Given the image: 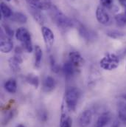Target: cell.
<instances>
[{
  "instance_id": "obj_1",
  "label": "cell",
  "mask_w": 126,
  "mask_h": 127,
  "mask_svg": "<svg viewBox=\"0 0 126 127\" xmlns=\"http://www.w3.org/2000/svg\"><path fill=\"white\" fill-rule=\"evenodd\" d=\"M50 10L51 19L59 28L66 30L71 28L74 26V22L69 17H68L62 13L61 10H59L56 6L52 5Z\"/></svg>"
},
{
  "instance_id": "obj_2",
  "label": "cell",
  "mask_w": 126,
  "mask_h": 127,
  "mask_svg": "<svg viewBox=\"0 0 126 127\" xmlns=\"http://www.w3.org/2000/svg\"><path fill=\"white\" fill-rule=\"evenodd\" d=\"M16 38L19 41L23 47V48L27 52L32 53L33 50L32 43L31 35L30 32L28 31L25 28H19L16 30L15 33Z\"/></svg>"
},
{
  "instance_id": "obj_3",
  "label": "cell",
  "mask_w": 126,
  "mask_h": 127,
  "mask_svg": "<svg viewBox=\"0 0 126 127\" xmlns=\"http://www.w3.org/2000/svg\"><path fill=\"white\" fill-rule=\"evenodd\" d=\"M80 97V91L75 87L68 88L65 94V102L66 107L70 111H75Z\"/></svg>"
},
{
  "instance_id": "obj_4",
  "label": "cell",
  "mask_w": 126,
  "mask_h": 127,
  "mask_svg": "<svg viewBox=\"0 0 126 127\" xmlns=\"http://www.w3.org/2000/svg\"><path fill=\"white\" fill-rule=\"evenodd\" d=\"M120 64V60L117 56L112 53L105 55L100 62V66L105 70H113L118 67Z\"/></svg>"
},
{
  "instance_id": "obj_5",
  "label": "cell",
  "mask_w": 126,
  "mask_h": 127,
  "mask_svg": "<svg viewBox=\"0 0 126 127\" xmlns=\"http://www.w3.org/2000/svg\"><path fill=\"white\" fill-rule=\"evenodd\" d=\"M41 33H42L43 38H44V43L46 44L47 49L48 51H50L54 44V41H55L54 33L51 31V29H50L49 28L45 27V26H42Z\"/></svg>"
},
{
  "instance_id": "obj_6",
  "label": "cell",
  "mask_w": 126,
  "mask_h": 127,
  "mask_svg": "<svg viewBox=\"0 0 126 127\" xmlns=\"http://www.w3.org/2000/svg\"><path fill=\"white\" fill-rule=\"evenodd\" d=\"M13 48V43L10 37L6 35L3 31H1L0 40V50L3 53H9Z\"/></svg>"
},
{
  "instance_id": "obj_7",
  "label": "cell",
  "mask_w": 126,
  "mask_h": 127,
  "mask_svg": "<svg viewBox=\"0 0 126 127\" xmlns=\"http://www.w3.org/2000/svg\"><path fill=\"white\" fill-rule=\"evenodd\" d=\"M26 1L30 7L40 10H48L52 6L51 0H26Z\"/></svg>"
},
{
  "instance_id": "obj_8",
  "label": "cell",
  "mask_w": 126,
  "mask_h": 127,
  "mask_svg": "<svg viewBox=\"0 0 126 127\" xmlns=\"http://www.w3.org/2000/svg\"><path fill=\"white\" fill-rule=\"evenodd\" d=\"M92 121V112L89 109L84 110L79 115L77 124L79 127H87Z\"/></svg>"
},
{
  "instance_id": "obj_9",
  "label": "cell",
  "mask_w": 126,
  "mask_h": 127,
  "mask_svg": "<svg viewBox=\"0 0 126 127\" xmlns=\"http://www.w3.org/2000/svg\"><path fill=\"white\" fill-rule=\"evenodd\" d=\"M96 18L99 23L104 25L108 24L110 22V17H109L108 13L106 12L105 9L103 7H102L101 5L97 7V8Z\"/></svg>"
},
{
  "instance_id": "obj_10",
  "label": "cell",
  "mask_w": 126,
  "mask_h": 127,
  "mask_svg": "<svg viewBox=\"0 0 126 127\" xmlns=\"http://www.w3.org/2000/svg\"><path fill=\"white\" fill-rule=\"evenodd\" d=\"M69 61L77 69L84 64V60L82 56L77 51L70 52L69 54Z\"/></svg>"
},
{
  "instance_id": "obj_11",
  "label": "cell",
  "mask_w": 126,
  "mask_h": 127,
  "mask_svg": "<svg viewBox=\"0 0 126 127\" xmlns=\"http://www.w3.org/2000/svg\"><path fill=\"white\" fill-rule=\"evenodd\" d=\"M117 112L120 120L126 124V100L122 97L118 102Z\"/></svg>"
},
{
  "instance_id": "obj_12",
  "label": "cell",
  "mask_w": 126,
  "mask_h": 127,
  "mask_svg": "<svg viewBox=\"0 0 126 127\" xmlns=\"http://www.w3.org/2000/svg\"><path fill=\"white\" fill-rule=\"evenodd\" d=\"M22 62L23 60L21 57V55L19 54H16L13 57H11L8 60L9 66L13 72H18L20 70V65Z\"/></svg>"
},
{
  "instance_id": "obj_13",
  "label": "cell",
  "mask_w": 126,
  "mask_h": 127,
  "mask_svg": "<svg viewBox=\"0 0 126 127\" xmlns=\"http://www.w3.org/2000/svg\"><path fill=\"white\" fill-rule=\"evenodd\" d=\"M56 85V82L55 80L54 79V78H52V76H47L43 82V91L44 93H50L52 90H54L55 87Z\"/></svg>"
},
{
  "instance_id": "obj_14",
  "label": "cell",
  "mask_w": 126,
  "mask_h": 127,
  "mask_svg": "<svg viewBox=\"0 0 126 127\" xmlns=\"http://www.w3.org/2000/svg\"><path fill=\"white\" fill-rule=\"evenodd\" d=\"M29 11H30V13L32 15V18L35 19V21L38 25H43L45 23V18H44V15L42 14L41 10L30 6Z\"/></svg>"
},
{
  "instance_id": "obj_15",
  "label": "cell",
  "mask_w": 126,
  "mask_h": 127,
  "mask_svg": "<svg viewBox=\"0 0 126 127\" xmlns=\"http://www.w3.org/2000/svg\"><path fill=\"white\" fill-rule=\"evenodd\" d=\"M111 120V115L109 112H104L101 114L98 119L97 120V122L95 124V127H105L110 121Z\"/></svg>"
},
{
  "instance_id": "obj_16",
  "label": "cell",
  "mask_w": 126,
  "mask_h": 127,
  "mask_svg": "<svg viewBox=\"0 0 126 127\" xmlns=\"http://www.w3.org/2000/svg\"><path fill=\"white\" fill-rule=\"evenodd\" d=\"M76 71H77V69L73 66V64L71 63L69 61L66 62V63H64V64H63V72L66 78L72 77L75 74V72Z\"/></svg>"
},
{
  "instance_id": "obj_17",
  "label": "cell",
  "mask_w": 126,
  "mask_h": 127,
  "mask_svg": "<svg viewBox=\"0 0 126 127\" xmlns=\"http://www.w3.org/2000/svg\"><path fill=\"white\" fill-rule=\"evenodd\" d=\"M4 89L5 90L10 93V94H14L16 93V90H17V83L15 79L10 78L9 80H7L5 83H4Z\"/></svg>"
},
{
  "instance_id": "obj_18",
  "label": "cell",
  "mask_w": 126,
  "mask_h": 127,
  "mask_svg": "<svg viewBox=\"0 0 126 127\" xmlns=\"http://www.w3.org/2000/svg\"><path fill=\"white\" fill-rule=\"evenodd\" d=\"M43 52L40 46L36 45L35 47V66L36 69L40 68L42 62Z\"/></svg>"
},
{
  "instance_id": "obj_19",
  "label": "cell",
  "mask_w": 126,
  "mask_h": 127,
  "mask_svg": "<svg viewBox=\"0 0 126 127\" xmlns=\"http://www.w3.org/2000/svg\"><path fill=\"white\" fill-rule=\"evenodd\" d=\"M11 19L13 22H16L17 23H20V24H25L27 22V16L25 14L21 13V12L14 13L13 16L11 17Z\"/></svg>"
},
{
  "instance_id": "obj_20",
  "label": "cell",
  "mask_w": 126,
  "mask_h": 127,
  "mask_svg": "<svg viewBox=\"0 0 126 127\" xmlns=\"http://www.w3.org/2000/svg\"><path fill=\"white\" fill-rule=\"evenodd\" d=\"M78 31H79V33L80 35L85 38L87 41L92 40L94 37V33L91 32L90 31H89L86 28H85L83 25H80L78 28Z\"/></svg>"
},
{
  "instance_id": "obj_21",
  "label": "cell",
  "mask_w": 126,
  "mask_h": 127,
  "mask_svg": "<svg viewBox=\"0 0 126 127\" xmlns=\"http://www.w3.org/2000/svg\"><path fill=\"white\" fill-rule=\"evenodd\" d=\"M63 112L61 114V126L60 127H72V120L69 116H66V112L63 111V107H62Z\"/></svg>"
},
{
  "instance_id": "obj_22",
  "label": "cell",
  "mask_w": 126,
  "mask_h": 127,
  "mask_svg": "<svg viewBox=\"0 0 126 127\" xmlns=\"http://www.w3.org/2000/svg\"><path fill=\"white\" fill-rule=\"evenodd\" d=\"M1 16L5 19L11 18L13 15L11 9L4 2H1Z\"/></svg>"
},
{
  "instance_id": "obj_23",
  "label": "cell",
  "mask_w": 126,
  "mask_h": 127,
  "mask_svg": "<svg viewBox=\"0 0 126 127\" xmlns=\"http://www.w3.org/2000/svg\"><path fill=\"white\" fill-rule=\"evenodd\" d=\"M116 24L119 28H123L126 26V15L125 13H120L114 17Z\"/></svg>"
},
{
  "instance_id": "obj_24",
  "label": "cell",
  "mask_w": 126,
  "mask_h": 127,
  "mask_svg": "<svg viewBox=\"0 0 126 127\" xmlns=\"http://www.w3.org/2000/svg\"><path fill=\"white\" fill-rule=\"evenodd\" d=\"M26 80L27 81V83H29L30 85L33 86L35 88H38L39 86V79L38 77L36 76L35 75L33 74H29L27 75L26 77Z\"/></svg>"
},
{
  "instance_id": "obj_25",
  "label": "cell",
  "mask_w": 126,
  "mask_h": 127,
  "mask_svg": "<svg viewBox=\"0 0 126 127\" xmlns=\"http://www.w3.org/2000/svg\"><path fill=\"white\" fill-rule=\"evenodd\" d=\"M50 66H51V69H52V72H54L55 73H58L60 71V66H59L58 64H56L55 60V59H54V57L52 56H50Z\"/></svg>"
},
{
  "instance_id": "obj_26",
  "label": "cell",
  "mask_w": 126,
  "mask_h": 127,
  "mask_svg": "<svg viewBox=\"0 0 126 127\" xmlns=\"http://www.w3.org/2000/svg\"><path fill=\"white\" fill-rule=\"evenodd\" d=\"M107 35L112 38H120L123 37L125 34H124V32L118 31H108L107 32Z\"/></svg>"
},
{
  "instance_id": "obj_27",
  "label": "cell",
  "mask_w": 126,
  "mask_h": 127,
  "mask_svg": "<svg viewBox=\"0 0 126 127\" xmlns=\"http://www.w3.org/2000/svg\"><path fill=\"white\" fill-rule=\"evenodd\" d=\"M100 4L104 8L112 9L114 6V0H100Z\"/></svg>"
},
{
  "instance_id": "obj_28",
  "label": "cell",
  "mask_w": 126,
  "mask_h": 127,
  "mask_svg": "<svg viewBox=\"0 0 126 127\" xmlns=\"http://www.w3.org/2000/svg\"><path fill=\"white\" fill-rule=\"evenodd\" d=\"M2 28H3V32H4V34H5L6 35H7L8 37H10V38H11L12 37H13V35H15L13 31L7 25L3 24V25H2Z\"/></svg>"
},
{
  "instance_id": "obj_29",
  "label": "cell",
  "mask_w": 126,
  "mask_h": 127,
  "mask_svg": "<svg viewBox=\"0 0 126 127\" xmlns=\"http://www.w3.org/2000/svg\"><path fill=\"white\" fill-rule=\"evenodd\" d=\"M48 116H49V115H48L47 112L44 109L41 110L38 113V118L41 122H46L48 120Z\"/></svg>"
},
{
  "instance_id": "obj_30",
  "label": "cell",
  "mask_w": 126,
  "mask_h": 127,
  "mask_svg": "<svg viewBox=\"0 0 126 127\" xmlns=\"http://www.w3.org/2000/svg\"><path fill=\"white\" fill-rule=\"evenodd\" d=\"M13 118V111H10L7 113V115L4 117V120H3V124L5 125L7 124H8V122Z\"/></svg>"
},
{
  "instance_id": "obj_31",
  "label": "cell",
  "mask_w": 126,
  "mask_h": 127,
  "mask_svg": "<svg viewBox=\"0 0 126 127\" xmlns=\"http://www.w3.org/2000/svg\"><path fill=\"white\" fill-rule=\"evenodd\" d=\"M120 4L122 5V6H126V0H118Z\"/></svg>"
},
{
  "instance_id": "obj_32",
  "label": "cell",
  "mask_w": 126,
  "mask_h": 127,
  "mask_svg": "<svg viewBox=\"0 0 126 127\" xmlns=\"http://www.w3.org/2000/svg\"><path fill=\"white\" fill-rule=\"evenodd\" d=\"M111 127H119V124L117 122H115Z\"/></svg>"
},
{
  "instance_id": "obj_33",
  "label": "cell",
  "mask_w": 126,
  "mask_h": 127,
  "mask_svg": "<svg viewBox=\"0 0 126 127\" xmlns=\"http://www.w3.org/2000/svg\"><path fill=\"white\" fill-rule=\"evenodd\" d=\"M17 127H25L24 125H22V124H19V125H18Z\"/></svg>"
},
{
  "instance_id": "obj_34",
  "label": "cell",
  "mask_w": 126,
  "mask_h": 127,
  "mask_svg": "<svg viewBox=\"0 0 126 127\" xmlns=\"http://www.w3.org/2000/svg\"><path fill=\"white\" fill-rule=\"evenodd\" d=\"M125 14L126 15V10H125Z\"/></svg>"
},
{
  "instance_id": "obj_35",
  "label": "cell",
  "mask_w": 126,
  "mask_h": 127,
  "mask_svg": "<svg viewBox=\"0 0 126 127\" xmlns=\"http://www.w3.org/2000/svg\"><path fill=\"white\" fill-rule=\"evenodd\" d=\"M6 1H10V0H6Z\"/></svg>"
}]
</instances>
